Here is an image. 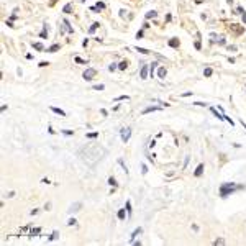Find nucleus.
<instances>
[{"label": "nucleus", "mask_w": 246, "mask_h": 246, "mask_svg": "<svg viewBox=\"0 0 246 246\" xmlns=\"http://www.w3.org/2000/svg\"><path fill=\"white\" fill-rule=\"evenodd\" d=\"M95 74H97V71H95V69H92V67H89V69H85V71H84L82 77H84V81H92L94 77H95Z\"/></svg>", "instance_id": "obj_3"}, {"label": "nucleus", "mask_w": 246, "mask_h": 246, "mask_svg": "<svg viewBox=\"0 0 246 246\" xmlns=\"http://www.w3.org/2000/svg\"><path fill=\"white\" fill-rule=\"evenodd\" d=\"M190 95H192V92H184L182 94V97H190Z\"/></svg>", "instance_id": "obj_49"}, {"label": "nucleus", "mask_w": 246, "mask_h": 246, "mask_svg": "<svg viewBox=\"0 0 246 246\" xmlns=\"http://www.w3.org/2000/svg\"><path fill=\"white\" fill-rule=\"evenodd\" d=\"M95 7H97L98 10H104V8H105V3H104V2H97V5H95Z\"/></svg>", "instance_id": "obj_32"}, {"label": "nucleus", "mask_w": 246, "mask_h": 246, "mask_svg": "<svg viewBox=\"0 0 246 246\" xmlns=\"http://www.w3.org/2000/svg\"><path fill=\"white\" fill-rule=\"evenodd\" d=\"M238 189H243V186H236L235 182H225V184L220 186V197H222V199H226L230 194H233V192L238 190Z\"/></svg>", "instance_id": "obj_2"}, {"label": "nucleus", "mask_w": 246, "mask_h": 246, "mask_svg": "<svg viewBox=\"0 0 246 246\" xmlns=\"http://www.w3.org/2000/svg\"><path fill=\"white\" fill-rule=\"evenodd\" d=\"M85 136H87V138H97V136H98V131H94V133H87Z\"/></svg>", "instance_id": "obj_30"}, {"label": "nucleus", "mask_w": 246, "mask_h": 246, "mask_svg": "<svg viewBox=\"0 0 246 246\" xmlns=\"http://www.w3.org/2000/svg\"><path fill=\"white\" fill-rule=\"evenodd\" d=\"M194 46H195V49H199V51L202 49V44H200V41H199V39H197L195 43H194Z\"/></svg>", "instance_id": "obj_36"}, {"label": "nucleus", "mask_w": 246, "mask_h": 246, "mask_svg": "<svg viewBox=\"0 0 246 246\" xmlns=\"http://www.w3.org/2000/svg\"><path fill=\"white\" fill-rule=\"evenodd\" d=\"M167 44H169L171 48H179V44H180V39H179V38H171L169 41H167Z\"/></svg>", "instance_id": "obj_8"}, {"label": "nucleus", "mask_w": 246, "mask_h": 246, "mask_svg": "<svg viewBox=\"0 0 246 246\" xmlns=\"http://www.w3.org/2000/svg\"><path fill=\"white\" fill-rule=\"evenodd\" d=\"M143 36H144V31H143V30H140V31L136 33V39H141Z\"/></svg>", "instance_id": "obj_35"}, {"label": "nucleus", "mask_w": 246, "mask_h": 246, "mask_svg": "<svg viewBox=\"0 0 246 246\" xmlns=\"http://www.w3.org/2000/svg\"><path fill=\"white\" fill-rule=\"evenodd\" d=\"M158 67V62L154 61V62H151V74H154V69Z\"/></svg>", "instance_id": "obj_37"}, {"label": "nucleus", "mask_w": 246, "mask_h": 246, "mask_svg": "<svg viewBox=\"0 0 246 246\" xmlns=\"http://www.w3.org/2000/svg\"><path fill=\"white\" fill-rule=\"evenodd\" d=\"M46 66H49V62H46V61H41V62H39V67H46Z\"/></svg>", "instance_id": "obj_45"}, {"label": "nucleus", "mask_w": 246, "mask_h": 246, "mask_svg": "<svg viewBox=\"0 0 246 246\" xmlns=\"http://www.w3.org/2000/svg\"><path fill=\"white\" fill-rule=\"evenodd\" d=\"M120 135H121V141L128 143V140L131 138V128H130V126H128V128H121Z\"/></svg>", "instance_id": "obj_4"}, {"label": "nucleus", "mask_w": 246, "mask_h": 246, "mask_svg": "<svg viewBox=\"0 0 246 246\" xmlns=\"http://www.w3.org/2000/svg\"><path fill=\"white\" fill-rule=\"evenodd\" d=\"M98 26H100V23H98V22H94L92 25H90V28H89V35H94V33L97 31Z\"/></svg>", "instance_id": "obj_11"}, {"label": "nucleus", "mask_w": 246, "mask_h": 246, "mask_svg": "<svg viewBox=\"0 0 246 246\" xmlns=\"http://www.w3.org/2000/svg\"><path fill=\"white\" fill-rule=\"evenodd\" d=\"M36 213H38V208H35V210H31V212H30V215H36Z\"/></svg>", "instance_id": "obj_50"}, {"label": "nucleus", "mask_w": 246, "mask_h": 246, "mask_svg": "<svg viewBox=\"0 0 246 246\" xmlns=\"http://www.w3.org/2000/svg\"><path fill=\"white\" fill-rule=\"evenodd\" d=\"M235 30V35H240V33H243V28L240 26V25H231V31Z\"/></svg>", "instance_id": "obj_15"}, {"label": "nucleus", "mask_w": 246, "mask_h": 246, "mask_svg": "<svg viewBox=\"0 0 246 246\" xmlns=\"http://www.w3.org/2000/svg\"><path fill=\"white\" fill-rule=\"evenodd\" d=\"M62 13H72V3H66L62 8Z\"/></svg>", "instance_id": "obj_16"}, {"label": "nucleus", "mask_w": 246, "mask_h": 246, "mask_svg": "<svg viewBox=\"0 0 246 246\" xmlns=\"http://www.w3.org/2000/svg\"><path fill=\"white\" fill-rule=\"evenodd\" d=\"M125 208H126V212H128V217H131V203L126 202L125 203Z\"/></svg>", "instance_id": "obj_27"}, {"label": "nucleus", "mask_w": 246, "mask_h": 246, "mask_svg": "<svg viewBox=\"0 0 246 246\" xmlns=\"http://www.w3.org/2000/svg\"><path fill=\"white\" fill-rule=\"evenodd\" d=\"M62 25H64V28L61 26V33H64V30H66V31H67V33H74V28L71 26V23L67 22L66 18H62Z\"/></svg>", "instance_id": "obj_5"}, {"label": "nucleus", "mask_w": 246, "mask_h": 246, "mask_svg": "<svg viewBox=\"0 0 246 246\" xmlns=\"http://www.w3.org/2000/svg\"><path fill=\"white\" fill-rule=\"evenodd\" d=\"M115 69H117V64H110V66H108V71H110V72H113Z\"/></svg>", "instance_id": "obj_43"}, {"label": "nucleus", "mask_w": 246, "mask_h": 246, "mask_svg": "<svg viewBox=\"0 0 246 246\" xmlns=\"http://www.w3.org/2000/svg\"><path fill=\"white\" fill-rule=\"evenodd\" d=\"M210 110H212V113L215 115V117H217V118H220V120H225V118H223V115H220L218 112H217V110L213 108V107H210Z\"/></svg>", "instance_id": "obj_24"}, {"label": "nucleus", "mask_w": 246, "mask_h": 246, "mask_svg": "<svg viewBox=\"0 0 246 246\" xmlns=\"http://www.w3.org/2000/svg\"><path fill=\"white\" fill-rule=\"evenodd\" d=\"M128 66H130V64H128V61H121L120 64H118V69H120V71H125Z\"/></svg>", "instance_id": "obj_19"}, {"label": "nucleus", "mask_w": 246, "mask_h": 246, "mask_svg": "<svg viewBox=\"0 0 246 246\" xmlns=\"http://www.w3.org/2000/svg\"><path fill=\"white\" fill-rule=\"evenodd\" d=\"M135 49H136L138 53H141V54H149V53H151V51H149V49H144V48H140V46H136V48H135Z\"/></svg>", "instance_id": "obj_23"}, {"label": "nucleus", "mask_w": 246, "mask_h": 246, "mask_svg": "<svg viewBox=\"0 0 246 246\" xmlns=\"http://www.w3.org/2000/svg\"><path fill=\"white\" fill-rule=\"evenodd\" d=\"M126 98H130V97H128V95H120V97H117L115 100H117V102H120V100H126Z\"/></svg>", "instance_id": "obj_38"}, {"label": "nucleus", "mask_w": 246, "mask_h": 246, "mask_svg": "<svg viewBox=\"0 0 246 246\" xmlns=\"http://www.w3.org/2000/svg\"><path fill=\"white\" fill-rule=\"evenodd\" d=\"M140 77H141L143 81H144V79H148V66H146V64H141V69H140Z\"/></svg>", "instance_id": "obj_7"}, {"label": "nucleus", "mask_w": 246, "mask_h": 246, "mask_svg": "<svg viewBox=\"0 0 246 246\" xmlns=\"http://www.w3.org/2000/svg\"><path fill=\"white\" fill-rule=\"evenodd\" d=\"M241 18H243V23H246V13H243V15H241Z\"/></svg>", "instance_id": "obj_51"}, {"label": "nucleus", "mask_w": 246, "mask_h": 246, "mask_svg": "<svg viewBox=\"0 0 246 246\" xmlns=\"http://www.w3.org/2000/svg\"><path fill=\"white\" fill-rule=\"evenodd\" d=\"M51 110H53L54 113L61 115V117H66V112H64V110H61V108H58V107H51Z\"/></svg>", "instance_id": "obj_17"}, {"label": "nucleus", "mask_w": 246, "mask_h": 246, "mask_svg": "<svg viewBox=\"0 0 246 246\" xmlns=\"http://www.w3.org/2000/svg\"><path fill=\"white\" fill-rule=\"evenodd\" d=\"M48 131H49V135H54V133H56V131H54V130H53V128H51V125H49V126H48Z\"/></svg>", "instance_id": "obj_48"}, {"label": "nucleus", "mask_w": 246, "mask_h": 246, "mask_svg": "<svg viewBox=\"0 0 246 246\" xmlns=\"http://www.w3.org/2000/svg\"><path fill=\"white\" fill-rule=\"evenodd\" d=\"M166 74H167V69H166L164 66L158 69V77H159V79H164V77H166Z\"/></svg>", "instance_id": "obj_12"}, {"label": "nucleus", "mask_w": 246, "mask_h": 246, "mask_svg": "<svg viewBox=\"0 0 246 246\" xmlns=\"http://www.w3.org/2000/svg\"><path fill=\"white\" fill-rule=\"evenodd\" d=\"M226 48H228V51H233V53H235L236 49H238V48L235 46V44H230V46H226Z\"/></svg>", "instance_id": "obj_39"}, {"label": "nucleus", "mask_w": 246, "mask_h": 246, "mask_svg": "<svg viewBox=\"0 0 246 246\" xmlns=\"http://www.w3.org/2000/svg\"><path fill=\"white\" fill-rule=\"evenodd\" d=\"M118 164H120L121 167L125 169V172H128V167H126V166H125V163H123V159H118Z\"/></svg>", "instance_id": "obj_33"}, {"label": "nucleus", "mask_w": 246, "mask_h": 246, "mask_svg": "<svg viewBox=\"0 0 246 246\" xmlns=\"http://www.w3.org/2000/svg\"><path fill=\"white\" fill-rule=\"evenodd\" d=\"M62 133H64L66 136H71V135L74 133V131H71V130H62Z\"/></svg>", "instance_id": "obj_40"}, {"label": "nucleus", "mask_w": 246, "mask_h": 246, "mask_svg": "<svg viewBox=\"0 0 246 246\" xmlns=\"http://www.w3.org/2000/svg\"><path fill=\"white\" fill-rule=\"evenodd\" d=\"M226 3H228V5H231V3H233V0H226Z\"/></svg>", "instance_id": "obj_52"}, {"label": "nucleus", "mask_w": 246, "mask_h": 246, "mask_svg": "<svg viewBox=\"0 0 246 246\" xmlns=\"http://www.w3.org/2000/svg\"><path fill=\"white\" fill-rule=\"evenodd\" d=\"M161 108H163V107H148V108H144V110H143V115L151 113V112H159Z\"/></svg>", "instance_id": "obj_10"}, {"label": "nucleus", "mask_w": 246, "mask_h": 246, "mask_svg": "<svg viewBox=\"0 0 246 246\" xmlns=\"http://www.w3.org/2000/svg\"><path fill=\"white\" fill-rule=\"evenodd\" d=\"M76 62H77V64H89V61L82 59V58H76Z\"/></svg>", "instance_id": "obj_29"}, {"label": "nucleus", "mask_w": 246, "mask_h": 246, "mask_svg": "<svg viewBox=\"0 0 246 246\" xmlns=\"http://www.w3.org/2000/svg\"><path fill=\"white\" fill-rule=\"evenodd\" d=\"M125 217H126V208L118 210V218H120V220H125Z\"/></svg>", "instance_id": "obj_21"}, {"label": "nucleus", "mask_w": 246, "mask_h": 246, "mask_svg": "<svg viewBox=\"0 0 246 246\" xmlns=\"http://www.w3.org/2000/svg\"><path fill=\"white\" fill-rule=\"evenodd\" d=\"M82 2H85V0H82Z\"/></svg>", "instance_id": "obj_54"}, {"label": "nucleus", "mask_w": 246, "mask_h": 246, "mask_svg": "<svg viewBox=\"0 0 246 246\" xmlns=\"http://www.w3.org/2000/svg\"><path fill=\"white\" fill-rule=\"evenodd\" d=\"M141 172H143V174H146V172H148V167H146V164H143V166H141Z\"/></svg>", "instance_id": "obj_44"}, {"label": "nucleus", "mask_w": 246, "mask_h": 246, "mask_svg": "<svg viewBox=\"0 0 246 246\" xmlns=\"http://www.w3.org/2000/svg\"><path fill=\"white\" fill-rule=\"evenodd\" d=\"M212 67H205V69H203V76H205V77H210V76H212Z\"/></svg>", "instance_id": "obj_25"}, {"label": "nucleus", "mask_w": 246, "mask_h": 246, "mask_svg": "<svg viewBox=\"0 0 246 246\" xmlns=\"http://www.w3.org/2000/svg\"><path fill=\"white\" fill-rule=\"evenodd\" d=\"M108 186H112V187H117V186H118L115 177H110V179H108Z\"/></svg>", "instance_id": "obj_26"}, {"label": "nucleus", "mask_w": 246, "mask_h": 246, "mask_svg": "<svg viewBox=\"0 0 246 246\" xmlns=\"http://www.w3.org/2000/svg\"><path fill=\"white\" fill-rule=\"evenodd\" d=\"M81 207H82V203H81V202H77V203H72L71 207H69V210H67V212H69V213H74V212H77V210H79Z\"/></svg>", "instance_id": "obj_9"}, {"label": "nucleus", "mask_w": 246, "mask_h": 246, "mask_svg": "<svg viewBox=\"0 0 246 246\" xmlns=\"http://www.w3.org/2000/svg\"><path fill=\"white\" fill-rule=\"evenodd\" d=\"M76 223H77L76 220H74V218H71V220H69V223H67V225H69V226H74V225H76Z\"/></svg>", "instance_id": "obj_47"}, {"label": "nucleus", "mask_w": 246, "mask_h": 246, "mask_svg": "<svg viewBox=\"0 0 246 246\" xmlns=\"http://www.w3.org/2000/svg\"><path fill=\"white\" fill-rule=\"evenodd\" d=\"M46 30H48V25H44V26H43V31L39 33V36H41L43 39H46V38H48V33H46Z\"/></svg>", "instance_id": "obj_22"}, {"label": "nucleus", "mask_w": 246, "mask_h": 246, "mask_svg": "<svg viewBox=\"0 0 246 246\" xmlns=\"http://www.w3.org/2000/svg\"><path fill=\"white\" fill-rule=\"evenodd\" d=\"M31 46L36 49V51H44V46L41 43H31Z\"/></svg>", "instance_id": "obj_18"}, {"label": "nucleus", "mask_w": 246, "mask_h": 246, "mask_svg": "<svg viewBox=\"0 0 246 246\" xmlns=\"http://www.w3.org/2000/svg\"><path fill=\"white\" fill-rule=\"evenodd\" d=\"M194 174H195L197 177L203 174V164H199V166H197V169H195V172H194Z\"/></svg>", "instance_id": "obj_14"}, {"label": "nucleus", "mask_w": 246, "mask_h": 246, "mask_svg": "<svg viewBox=\"0 0 246 246\" xmlns=\"http://www.w3.org/2000/svg\"><path fill=\"white\" fill-rule=\"evenodd\" d=\"M141 233H143V228H141V226H138V228L135 230L133 233H131V236H130V245H131V243H133L135 240H136V238H138V235H141Z\"/></svg>", "instance_id": "obj_6"}, {"label": "nucleus", "mask_w": 246, "mask_h": 246, "mask_svg": "<svg viewBox=\"0 0 246 246\" xmlns=\"http://www.w3.org/2000/svg\"><path fill=\"white\" fill-rule=\"evenodd\" d=\"M59 49H61V44L56 43V44H53V46H49V48L46 49V53H56V51H59Z\"/></svg>", "instance_id": "obj_13"}, {"label": "nucleus", "mask_w": 246, "mask_h": 246, "mask_svg": "<svg viewBox=\"0 0 246 246\" xmlns=\"http://www.w3.org/2000/svg\"><path fill=\"white\" fill-rule=\"evenodd\" d=\"M223 243H225L223 238H217V240L213 241V245H223Z\"/></svg>", "instance_id": "obj_31"}, {"label": "nucleus", "mask_w": 246, "mask_h": 246, "mask_svg": "<svg viewBox=\"0 0 246 246\" xmlns=\"http://www.w3.org/2000/svg\"><path fill=\"white\" fill-rule=\"evenodd\" d=\"M56 238H58V231H53V235L48 238V241H53V240H56Z\"/></svg>", "instance_id": "obj_34"}, {"label": "nucleus", "mask_w": 246, "mask_h": 246, "mask_svg": "<svg viewBox=\"0 0 246 246\" xmlns=\"http://www.w3.org/2000/svg\"><path fill=\"white\" fill-rule=\"evenodd\" d=\"M105 154H107V149H104V148L98 146V144H94V146H84V148H81V149L77 151V156L87 164V166H90V167L95 166L100 159H104Z\"/></svg>", "instance_id": "obj_1"}, {"label": "nucleus", "mask_w": 246, "mask_h": 246, "mask_svg": "<svg viewBox=\"0 0 246 246\" xmlns=\"http://www.w3.org/2000/svg\"><path fill=\"white\" fill-rule=\"evenodd\" d=\"M192 105H199V107H207V104H202V102H194Z\"/></svg>", "instance_id": "obj_46"}, {"label": "nucleus", "mask_w": 246, "mask_h": 246, "mask_svg": "<svg viewBox=\"0 0 246 246\" xmlns=\"http://www.w3.org/2000/svg\"><path fill=\"white\" fill-rule=\"evenodd\" d=\"M104 89H105L104 84H95V85H94V90H104Z\"/></svg>", "instance_id": "obj_28"}, {"label": "nucleus", "mask_w": 246, "mask_h": 246, "mask_svg": "<svg viewBox=\"0 0 246 246\" xmlns=\"http://www.w3.org/2000/svg\"><path fill=\"white\" fill-rule=\"evenodd\" d=\"M156 15H158V12H156V10H149V12L146 13V20H149V18H153V16L156 18Z\"/></svg>", "instance_id": "obj_20"}, {"label": "nucleus", "mask_w": 246, "mask_h": 246, "mask_svg": "<svg viewBox=\"0 0 246 246\" xmlns=\"http://www.w3.org/2000/svg\"><path fill=\"white\" fill-rule=\"evenodd\" d=\"M38 233H39V228H33V230H31V236L38 235Z\"/></svg>", "instance_id": "obj_42"}, {"label": "nucleus", "mask_w": 246, "mask_h": 246, "mask_svg": "<svg viewBox=\"0 0 246 246\" xmlns=\"http://www.w3.org/2000/svg\"><path fill=\"white\" fill-rule=\"evenodd\" d=\"M241 125H243V126L246 128V121H243V120H241Z\"/></svg>", "instance_id": "obj_53"}, {"label": "nucleus", "mask_w": 246, "mask_h": 246, "mask_svg": "<svg viewBox=\"0 0 246 246\" xmlns=\"http://www.w3.org/2000/svg\"><path fill=\"white\" fill-rule=\"evenodd\" d=\"M236 12H238L240 15H243V13H246V12H245V8H243V7H238V8H236Z\"/></svg>", "instance_id": "obj_41"}]
</instances>
